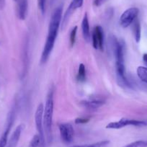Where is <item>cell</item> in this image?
<instances>
[{
  "label": "cell",
  "mask_w": 147,
  "mask_h": 147,
  "mask_svg": "<svg viewBox=\"0 0 147 147\" xmlns=\"http://www.w3.org/2000/svg\"><path fill=\"white\" fill-rule=\"evenodd\" d=\"M62 20V7H59L55 9L51 18L50 22L49 25V31H48L47 38L45 43L44 48L41 55L40 61L42 63H44L47 61L49 56L51 53L52 50L54 47L55 42L57 38L58 32H59V27L61 23Z\"/></svg>",
  "instance_id": "obj_1"
},
{
  "label": "cell",
  "mask_w": 147,
  "mask_h": 147,
  "mask_svg": "<svg viewBox=\"0 0 147 147\" xmlns=\"http://www.w3.org/2000/svg\"><path fill=\"white\" fill-rule=\"evenodd\" d=\"M110 44L115 60V70L119 84L125 87H131L129 81L125 77V46L124 43L119 40L115 35H110Z\"/></svg>",
  "instance_id": "obj_2"
},
{
  "label": "cell",
  "mask_w": 147,
  "mask_h": 147,
  "mask_svg": "<svg viewBox=\"0 0 147 147\" xmlns=\"http://www.w3.org/2000/svg\"><path fill=\"white\" fill-rule=\"evenodd\" d=\"M53 90H51L48 94L46 105L43 110V128H44L46 142L50 144L52 142V125L53 115Z\"/></svg>",
  "instance_id": "obj_3"
},
{
  "label": "cell",
  "mask_w": 147,
  "mask_h": 147,
  "mask_svg": "<svg viewBox=\"0 0 147 147\" xmlns=\"http://www.w3.org/2000/svg\"><path fill=\"white\" fill-rule=\"evenodd\" d=\"M43 110L44 105L43 103H40L36 109L35 113V122L38 134L40 138V146L45 147L46 144V137H45L44 128H43Z\"/></svg>",
  "instance_id": "obj_4"
},
{
  "label": "cell",
  "mask_w": 147,
  "mask_h": 147,
  "mask_svg": "<svg viewBox=\"0 0 147 147\" xmlns=\"http://www.w3.org/2000/svg\"><path fill=\"white\" fill-rule=\"evenodd\" d=\"M128 125L133 126H146L147 125V121H138V120L128 119V118H121L118 121L111 122L106 125L107 129H121Z\"/></svg>",
  "instance_id": "obj_5"
},
{
  "label": "cell",
  "mask_w": 147,
  "mask_h": 147,
  "mask_svg": "<svg viewBox=\"0 0 147 147\" xmlns=\"http://www.w3.org/2000/svg\"><path fill=\"white\" fill-rule=\"evenodd\" d=\"M138 12L139 10L136 7H131L126 9L120 18V24L121 26L124 28L130 26L134 20L137 19Z\"/></svg>",
  "instance_id": "obj_6"
},
{
  "label": "cell",
  "mask_w": 147,
  "mask_h": 147,
  "mask_svg": "<svg viewBox=\"0 0 147 147\" xmlns=\"http://www.w3.org/2000/svg\"><path fill=\"white\" fill-rule=\"evenodd\" d=\"M92 46L96 50L102 51L104 48V30L100 25L94 28L92 35Z\"/></svg>",
  "instance_id": "obj_7"
},
{
  "label": "cell",
  "mask_w": 147,
  "mask_h": 147,
  "mask_svg": "<svg viewBox=\"0 0 147 147\" xmlns=\"http://www.w3.org/2000/svg\"><path fill=\"white\" fill-rule=\"evenodd\" d=\"M61 138L65 144H71L74 140V130L70 123H61L59 125Z\"/></svg>",
  "instance_id": "obj_8"
},
{
  "label": "cell",
  "mask_w": 147,
  "mask_h": 147,
  "mask_svg": "<svg viewBox=\"0 0 147 147\" xmlns=\"http://www.w3.org/2000/svg\"><path fill=\"white\" fill-rule=\"evenodd\" d=\"M25 129V125L24 124H20L18 125L14 132L12 133L10 138L8 139L7 144L6 147H17L18 142L20 141L21 135H22V131Z\"/></svg>",
  "instance_id": "obj_9"
},
{
  "label": "cell",
  "mask_w": 147,
  "mask_h": 147,
  "mask_svg": "<svg viewBox=\"0 0 147 147\" xmlns=\"http://www.w3.org/2000/svg\"><path fill=\"white\" fill-rule=\"evenodd\" d=\"M83 2H84V0H72L70 5H69V9L66 11V14H65L64 17L63 18V20L61 22L62 24H63L62 25L63 26H66V23H67L68 20H69V17L71 15L72 12L75 10V9L81 7L83 5Z\"/></svg>",
  "instance_id": "obj_10"
},
{
  "label": "cell",
  "mask_w": 147,
  "mask_h": 147,
  "mask_svg": "<svg viewBox=\"0 0 147 147\" xmlns=\"http://www.w3.org/2000/svg\"><path fill=\"white\" fill-rule=\"evenodd\" d=\"M82 106L90 110H96L105 104V100L100 98H93L88 100H84L81 102Z\"/></svg>",
  "instance_id": "obj_11"
},
{
  "label": "cell",
  "mask_w": 147,
  "mask_h": 147,
  "mask_svg": "<svg viewBox=\"0 0 147 147\" xmlns=\"http://www.w3.org/2000/svg\"><path fill=\"white\" fill-rule=\"evenodd\" d=\"M82 30L83 38L87 42H90L91 39V33H90V23H89V20L87 14L85 13L83 18L82 22Z\"/></svg>",
  "instance_id": "obj_12"
},
{
  "label": "cell",
  "mask_w": 147,
  "mask_h": 147,
  "mask_svg": "<svg viewBox=\"0 0 147 147\" xmlns=\"http://www.w3.org/2000/svg\"><path fill=\"white\" fill-rule=\"evenodd\" d=\"M18 1V16L20 20H24L28 12V0H17Z\"/></svg>",
  "instance_id": "obj_13"
},
{
  "label": "cell",
  "mask_w": 147,
  "mask_h": 147,
  "mask_svg": "<svg viewBox=\"0 0 147 147\" xmlns=\"http://www.w3.org/2000/svg\"><path fill=\"white\" fill-rule=\"evenodd\" d=\"M133 32H134V38H135L136 42L138 43L141 40V25H140L139 20L136 19L133 22Z\"/></svg>",
  "instance_id": "obj_14"
},
{
  "label": "cell",
  "mask_w": 147,
  "mask_h": 147,
  "mask_svg": "<svg viewBox=\"0 0 147 147\" xmlns=\"http://www.w3.org/2000/svg\"><path fill=\"white\" fill-rule=\"evenodd\" d=\"M137 75L141 81L147 84V67L138 66L137 69Z\"/></svg>",
  "instance_id": "obj_15"
},
{
  "label": "cell",
  "mask_w": 147,
  "mask_h": 147,
  "mask_svg": "<svg viewBox=\"0 0 147 147\" xmlns=\"http://www.w3.org/2000/svg\"><path fill=\"white\" fill-rule=\"evenodd\" d=\"M77 79L79 82H84L86 80V69L85 66L81 63L79 66L78 73H77Z\"/></svg>",
  "instance_id": "obj_16"
},
{
  "label": "cell",
  "mask_w": 147,
  "mask_h": 147,
  "mask_svg": "<svg viewBox=\"0 0 147 147\" xmlns=\"http://www.w3.org/2000/svg\"><path fill=\"white\" fill-rule=\"evenodd\" d=\"M110 144V141L105 140V141H101L99 142L94 143V144H85V145H80V146H74L71 147H105Z\"/></svg>",
  "instance_id": "obj_17"
},
{
  "label": "cell",
  "mask_w": 147,
  "mask_h": 147,
  "mask_svg": "<svg viewBox=\"0 0 147 147\" xmlns=\"http://www.w3.org/2000/svg\"><path fill=\"white\" fill-rule=\"evenodd\" d=\"M40 145V138L38 134L34 136L30 142L28 147H38Z\"/></svg>",
  "instance_id": "obj_18"
},
{
  "label": "cell",
  "mask_w": 147,
  "mask_h": 147,
  "mask_svg": "<svg viewBox=\"0 0 147 147\" xmlns=\"http://www.w3.org/2000/svg\"><path fill=\"white\" fill-rule=\"evenodd\" d=\"M123 147H147V141H137Z\"/></svg>",
  "instance_id": "obj_19"
},
{
  "label": "cell",
  "mask_w": 147,
  "mask_h": 147,
  "mask_svg": "<svg viewBox=\"0 0 147 147\" xmlns=\"http://www.w3.org/2000/svg\"><path fill=\"white\" fill-rule=\"evenodd\" d=\"M77 26L74 27L73 29L71 30L70 33V44L71 47H73L75 44L76 41V36H77Z\"/></svg>",
  "instance_id": "obj_20"
},
{
  "label": "cell",
  "mask_w": 147,
  "mask_h": 147,
  "mask_svg": "<svg viewBox=\"0 0 147 147\" xmlns=\"http://www.w3.org/2000/svg\"><path fill=\"white\" fill-rule=\"evenodd\" d=\"M46 0H38V6L42 15H44L46 12Z\"/></svg>",
  "instance_id": "obj_21"
},
{
  "label": "cell",
  "mask_w": 147,
  "mask_h": 147,
  "mask_svg": "<svg viewBox=\"0 0 147 147\" xmlns=\"http://www.w3.org/2000/svg\"><path fill=\"white\" fill-rule=\"evenodd\" d=\"M90 121V118H78L75 120V123L77 124H84Z\"/></svg>",
  "instance_id": "obj_22"
},
{
  "label": "cell",
  "mask_w": 147,
  "mask_h": 147,
  "mask_svg": "<svg viewBox=\"0 0 147 147\" xmlns=\"http://www.w3.org/2000/svg\"><path fill=\"white\" fill-rule=\"evenodd\" d=\"M107 0H94V5L96 7H100L103 4L105 3Z\"/></svg>",
  "instance_id": "obj_23"
},
{
  "label": "cell",
  "mask_w": 147,
  "mask_h": 147,
  "mask_svg": "<svg viewBox=\"0 0 147 147\" xmlns=\"http://www.w3.org/2000/svg\"><path fill=\"white\" fill-rule=\"evenodd\" d=\"M5 6V0H0V9H3Z\"/></svg>",
  "instance_id": "obj_24"
},
{
  "label": "cell",
  "mask_w": 147,
  "mask_h": 147,
  "mask_svg": "<svg viewBox=\"0 0 147 147\" xmlns=\"http://www.w3.org/2000/svg\"><path fill=\"white\" fill-rule=\"evenodd\" d=\"M143 60H144V63L146 65H147V53H144L143 56Z\"/></svg>",
  "instance_id": "obj_25"
},
{
  "label": "cell",
  "mask_w": 147,
  "mask_h": 147,
  "mask_svg": "<svg viewBox=\"0 0 147 147\" xmlns=\"http://www.w3.org/2000/svg\"><path fill=\"white\" fill-rule=\"evenodd\" d=\"M15 1H17V0H15Z\"/></svg>",
  "instance_id": "obj_26"
}]
</instances>
